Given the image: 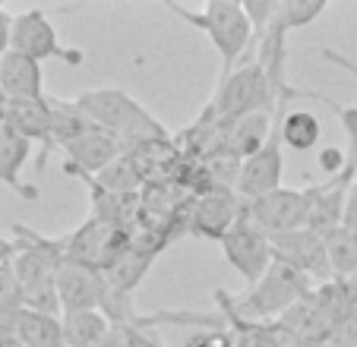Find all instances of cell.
<instances>
[{"instance_id":"cell-14","label":"cell","mask_w":357,"mask_h":347,"mask_svg":"<svg viewBox=\"0 0 357 347\" xmlns=\"http://www.w3.org/2000/svg\"><path fill=\"white\" fill-rule=\"evenodd\" d=\"M357 177L348 174H338V177H326L323 183H310L307 187V196H310V218H307V227L317 231V234H329L335 227H342L344 221V206H348V193L351 183Z\"/></svg>"},{"instance_id":"cell-25","label":"cell","mask_w":357,"mask_h":347,"mask_svg":"<svg viewBox=\"0 0 357 347\" xmlns=\"http://www.w3.org/2000/svg\"><path fill=\"white\" fill-rule=\"evenodd\" d=\"M326 253H329L332 278H354L357 275V234L351 227H335L329 234H323Z\"/></svg>"},{"instance_id":"cell-3","label":"cell","mask_w":357,"mask_h":347,"mask_svg":"<svg viewBox=\"0 0 357 347\" xmlns=\"http://www.w3.org/2000/svg\"><path fill=\"white\" fill-rule=\"evenodd\" d=\"M168 10L181 20L193 22L199 32L209 35V41L215 45L218 57H222V76L234 73L237 61L243 57L250 38H253V22L247 20V10L243 3H234V0H209L202 3L199 10L190 7H177V3H168Z\"/></svg>"},{"instance_id":"cell-20","label":"cell","mask_w":357,"mask_h":347,"mask_svg":"<svg viewBox=\"0 0 357 347\" xmlns=\"http://www.w3.org/2000/svg\"><path fill=\"white\" fill-rule=\"evenodd\" d=\"M29 155H32V142L22 139L16 130H10L7 123H0V183H7L13 193H20L22 199H38V190L22 183V167H26Z\"/></svg>"},{"instance_id":"cell-11","label":"cell","mask_w":357,"mask_h":347,"mask_svg":"<svg viewBox=\"0 0 357 347\" xmlns=\"http://www.w3.org/2000/svg\"><path fill=\"white\" fill-rule=\"evenodd\" d=\"M171 243H174V234H168V231H136L133 247L127 249V256L114 268H108V272H101V275H105V281L114 291L133 297V291L142 284L146 272L155 265L162 249H168Z\"/></svg>"},{"instance_id":"cell-15","label":"cell","mask_w":357,"mask_h":347,"mask_svg":"<svg viewBox=\"0 0 357 347\" xmlns=\"http://www.w3.org/2000/svg\"><path fill=\"white\" fill-rule=\"evenodd\" d=\"M10 130H16V133L22 136V139L29 142H41V148H45V158L38 161V167H45L47 161V152L54 148V142H51V98H26V101H7V107H3V121Z\"/></svg>"},{"instance_id":"cell-21","label":"cell","mask_w":357,"mask_h":347,"mask_svg":"<svg viewBox=\"0 0 357 347\" xmlns=\"http://www.w3.org/2000/svg\"><path fill=\"white\" fill-rule=\"evenodd\" d=\"M20 347H67L63 344V319L38 309H20L16 319Z\"/></svg>"},{"instance_id":"cell-4","label":"cell","mask_w":357,"mask_h":347,"mask_svg":"<svg viewBox=\"0 0 357 347\" xmlns=\"http://www.w3.org/2000/svg\"><path fill=\"white\" fill-rule=\"evenodd\" d=\"M209 105L222 123H234L257 111H284V105L275 98V92L269 86V76L263 73V67L257 61H247L234 73L222 76Z\"/></svg>"},{"instance_id":"cell-39","label":"cell","mask_w":357,"mask_h":347,"mask_svg":"<svg viewBox=\"0 0 357 347\" xmlns=\"http://www.w3.org/2000/svg\"><path fill=\"white\" fill-rule=\"evenodd\" d=\"M278 347H313V344H303V341H297L294 338V334H284V338H282V344H278Z\"/></svg>"},{"instance_id":"cell-19","label":"cell","mask_w":357,"mask_h":347,"mask_svg":"<svg viewBox=\"0 0 357 347\" xmlns=\"http://www.w3.org/2000/svg\"><path fill=\"white\" fill-rule=\"evenodd\" d=\"M278 325L284 328V332H291L297 341H303V344H313L317 347L319 341L326 338V334L332 332V322H329V316H326V309L319 307V300H317V294H307L303 300H297L294 307L288 309V313H282L278 316Z\"/></svg>"},{"instance_id":"cell-35","label":"cell","mask_w":357,"mask_h":347,"mask_svg":"<svg viewBox=\"0 0 357 347\" xmlns=\"http://www.w3.org/2000/svg\"><path fill=\"white\" fill-rule=\"evenodd\" d=\"M344 227H351L357 234V180L351 183V193H348V206H344Z\"/></svg>"},{"instance_id":"cell-10","label":"cell","mask_w":357,"mask_h":347,"mask_svg":"<svg viewBox=\"0 0 357 347\" xmlns=\"http://www.w3.org/2000/svg\"><path fill=\"white\" fill-rule=\"evenodd\" d=\"M272 256H275V262L297 268V272L313 278L317 284L332 278L326 240H323V234H317L310 227H297V231L272 237Z\"/></svg>"},{"instance_id":"cell-33","label":"cell","mask_w":357,"mask_h":347,"mask_svg":"<svg viewBox=\"0 0 357 347\" xmlns=\"http://www.w3.org/2000/svg\"><path fill=\"white\" fill-rule=\"evenodd\" d=\"M123 334H127V347H162V341H158L155 334L142 332V325L123 328Z\"/></svg>"},{"instance_id":"cell-22","label":"cell","mask_w":357,"mask_h":347,"mask_svg":"<svg viewBox=\"0 0 357 347\" xmlns=\"http://www.w3.org/2000/svg\"><path fill=\"white\" fill-rule=\"evenodd\" d=\"M278 133H282L284 148L294 152H310L317 148L319 136H323V123L317 121V114L294 107V111H278Z\"/></svg>"},{"instance_id":"cell-29","label":"cell","mask_w":357,"mask_h":347,"mask_svg":"<svg viewBox=\"0 0 357 347\" xmlns=\"http://www.w3.org/2000/svg\"><path fill=\"white\" fill-rule=\"evenodd\" d=\"M278 7H282V0H247L243 10H247V20L253 22V32L263 35L269 22L278 16Z\"/></svg>"},{"instance_id":"cell-16","label":"cell","mask_w":357,"mask_h":347,"mask_svg":"<svg viewBox=\"0 0 357 347\" xmlns=\"http://www.w3.org/2000/svg\"><path fill=\"white\" fill-rule=\"evenodd\" d=\"M63 152H67L63 171H79V174H89V177H98L105 167L114 164L123 155V142L117 136L105 133V130H92V133L79 136L76 142H70Z\"/></svg>"},{"instance_id":"cell-17","label":"cell","mask_w":357,"mask_h":347,"mask_svg":"<svg viewBox=\"0 0 357 347\" xmlns=\"http://www.w3.org/2000/svg\"><path fill=\"white\" fill-rule=\"evenodd\" d=\"M0 92H3L7 101L45 98V73H41V63L26 57V54L7 51L0 57Z\"/></svg>"},{"instance_id":"cell-6","label":"cell","mask_w":357,"mask_h":347,"mask_svg":"<svg viewBox=\"0 0 357 347\" xmlns=\"http://www.w3.org/2000/svg\"><path fill=\"white\" fill-rule=\"evenodd\" d=\"M243 221H250L253 227H259L263 234L278 237L297 231V227H307L310 218V196L307 190H291V187H278L275 193H266L259 199L243 202Z\"/></svg>"},{"instance_id":"cell-31","label":"cell","mask_w":357,"mask_h":347,"mask_svg":"<svg viewBox=\"0 0 357 347\" xmlns=\"http://www.w3.org/2000/svg\"><path fill=\"white\" fill-rule=\"evenodd\" d=\"M317 347H357V316L342 325H335Z\"/></svg>"},{"instance_id":"cell-37","label":"cell","mask_w":357,"mask_h":347,"mask_svg":"<svg viewBox=\"0 0 357 347\" xmlns=\"http://www.w3.org/2000/svg\"><path fill=\"white\" fill-rule=\"evenodd\" d=\"M98 347H127V334H123V328H111L108 334H105V341H101Z\"/></svg>"},{"instance_id":"cell-40","label":"cell","mask_w":357,"mask_h":347,"mask_svg":"<svg viewBox=\"0 0 357 347\" xmlns=\"http://www.w3.org/2000/svg\"><path fill=\"white\" fill-rule=\"evenodd\" d=\"M234 334H237V344H234V347H257L253 341L247 338V334H241V332H234Z\"/></svg>"},{"instance_id":"cell-32","label":"cell","mask_w":357,"mask_h":347,"mask_svg":"<svg viewBox=\"0 0 357 347\" xmlns=\"http://www.w3.org/2000/svg\"><path fill=\"white\" fill-rule=\"evenodd\" d=\"M319 167L326 171V177H338L348 167V158H344V148H323L319 152Z\"/></svg>"},{"instance_id":"cell-5","label":"cell","mask_w":357,"mask_h":347,"mask_svg":"<svg viewBox=\"0 0 357 347\" xmlns=\"http://www.w3.org/2000/svg\"><path fill=\"white\" fill-rule=\"evenodd\" d=\"M16 243H20V253L10 262V268H13V275L22 284L26 309L63 316L61 300H57V259L45 247H38L35 240L16 237Z\"/></svg>"},{"instance_id":"cell-1","label":"cell","mask_w":357,"mask_h":347,"mask_svg":"<svg viewBox=\"0 0 357 347\" xmlns=\"http://www.w3.org/2000/svg\"><path fill=\"white\" fill-rule=\"evenodd\" d=\"M317 281L301 275L297 268L282 265V262H272V268L257 281L250 284L243 294H225L218 291L215 300L222 309L225 322L231 325H257V322H275L282 313H288L297 300L310 294Z\"/></svg>"},{"instance_id":"cell-7","label":"cell","mask_w":357,"mask_h":347,"mask_svg":"<svg viewBox=\"0 0 357 347\" xmlns=\"http://www.w3.org/2000/svg\"><path fill=\"white\" fill-rule=\"evenodd\" d=\"M10 51L26 54L32 61H63L79 67L86 57L82 51H70L61 45L57 29L51 26L45 10H26V13L13 16V35H10Z\"/></svg>"},{"instance_id":"cell-26","label":"cell","mask_w":357,"mask_h":347,"mask_svg":"<svg viewBox=\"0 0 357 347\" xmlns=\"http://www.w3.org/2000/svg\"><path fill=\"white\" fill-rule=\"evenodd\" d=\"M95 183L101 190H111V193H142V180H139V174H136V167L130 164L127 155H121L114 164L105 167L95 177Z\"/></svg>"},{"instance_id":"cell-8","label":"cell","mask_w":357,"mask_h":347,"mask_svg":"<svg viewBox=\"0 0 357 347\" xmlns=\"http://www.w3.org/2000/svg\"><path fill=\"white\" fill-rule=\"evenodd\" d=\"M241 212H243V199L234 190H209V193H199L190 199L183 231L190 237L222 243V237L241 221Z\"/></svg>"},{"instance_id":"cell-38","label":"cell","mask_w":357,"mask_h":347,"mask_svg":"<svg viewBox=\"0 0 357 347\" xmlns=\"http://www.w3.org/2000/svg\"><path fill=\"white\" fill-rule=\"evenodd\" d=\"M344 158H348V174L357 177V133L348 136V148H344Z\"/></svg>"},{"instance_id":"cell-18","label":"cell","mask_w":357,"mask_h":347,"mask_svg":"<svg viewBox=\"0 0 357 347\" xmlns=\"http://www.w3.org/2000/svg\"><path fill=\"white\" fill-rule=\"evenodd\" d=\"M275 123H278L275 111H257L234 123H225V148L234 152L237 158H250L269 142Z\"/></svg>"},{"instance_id":"cell-9","label":"cell","mask_w":357,"mask_h":347,"mask_svg":"<svg viewBox=\"0 0 357 347\" xmlns=\"http://www.w3.org/2000/svg\"><path fill=\"white\" fill-rule=\"evenodd\" d=\"M222 253L231 262V268L247 281V287L257 284L272 268V262H275V256H272V237L263 234L259 227H253L243 218L222 237Z\"/></svg>"},{"instance_id":"cell-27","label":"cell","mask_w":357,"mask_h":347,"mask_svg":"<svg viewBox=\"0 0 357 347\" xmlns=\"http://www.w3.org/2000/svg\"><path fill=\"white\" fill-rule=\"evenodd\" d=\"M326 10H329V3H326V0H282L278 16H282V22H284V29H288V32H297V29L313 26V22H317Z\"/></svg>"},{"instance_id":"cell-24","label":"cell","mask_w":357,"mask_h":347,"mask_svg":"<svg viewBox=\"0 0 357 347\" xmlns=\"http://www.w3.org/2000/svg\"><path fill=\"white\" fill-rule=\"evenodd\" d=\"M98 130L86 114L79 111L76 101H63V98H51V142L57 148H67L70 142H76L79 136Z\"/></svg>"},{"instance_id":"cell-12","label":"cell","mask_w":357,"mask_h":347,"mask_svg":"<svg viewBox=\"0 0 357 347\" xmlns=\"http://www.w3.org/2000/svg\"><path fill=\"white\" fill-rule=\"evenodd\" d=\"M282 174H284V142H282V133H278V123H275L269 142H266L257 155L243 158L234 193L241 196L243 202L259 199V196H266V193H275V190L282 187Z\"/></svg>"},{"instance_id":"cell-30","label":"cell","mask_w":357,"mask_h":347,"mask_svg":"<svg viewBox=\"0 0 357 347\" xmlns=\"http://www.w3.org/2000/svg\"><path fill=\"white\" fill-rule=\"evenodd\" d=\"M237 344V334L231 328H209V332H193L183 347H234Z\"/></svg>"},{"instance_id":"cell-36","label":"cell","mask_w":357,"mask_h":347,"mask_svg":"<svg viewBox=\"0 0 357 347\" xmlns=\"http://www.w3.org/2000/svg\"><path fill=\"white\" fill-rule=\"evenodd\" d=\"M20 253V243L16 240H7V237H0V265H10Z\"/></svg>"},{"instance_id":"cell-13","label":"cell","mask_w":357,"mask_h":347,"mask_svg":"<svg viewBox=\"0 0 357 347\" xmlns=\"http://www.w3.org/2000/svg\"><path fill=\"white\" fill-rule=\"evenodd\" d=\"M108 291V281L98 268L79 265V262H57V300L63 313H82V309H101Z\"/></svg>"},{"instance_id":"cell-28","label":"cell","mask_w":357,"mask_h":347,"mask_svg":"<svg viewBox=\"0 0 357 347\" xmlns=\"http://www.w3.org/2000/svg\"><path fill=\"white\" fill-rule=\"evenodd\" d=\"M0 309H26L22 284L10 265H0Z\"/></svg>"},{"instance_id":"cell-23","label":"cell","mask_w":357,"mask_h":347,"mask_svg":"<svg viewBox=\"0 0 357 347\" xmlns=\"http://www.w3.org/2000/svg\"><path fill=\"white\" fill-rule=\"evenodd\" d=\"M63 344L67 347H98L111 332V322L101 309H82V313H63Z\"/></svg>"},{"instance_id":"cell-34","label":"cell","mask_w":357,"mask_h":347,"mask_svg":"<svg viewBox=\"0 0 357 347\" xmlns=\"http://www.w3.org/2000/svg\"><path fill=\"white\" fill-rule=\"evenodd\" d=\"M10 35H13V16L0 7V57L10 51Z\"/></svg>"},{"instance_id":"cell-2","label":"cell","mask_w":357,"mask_h":347,"mask_svg":"<svg viewBox=\"0 0 357 347\" xmlns=\"http://www.w3.org/2000/svg\"><path fill=\"white\" fill-rule=\"evenodd\" d=\"M73 101L79 105V111L86 114L95 127L117 136V139L123 142V152L133 146H142V142H149V139L174 136L158 117H152V114L130 92H123V88H89V92L76 95Z\"/></svg>"}]
</instances>
